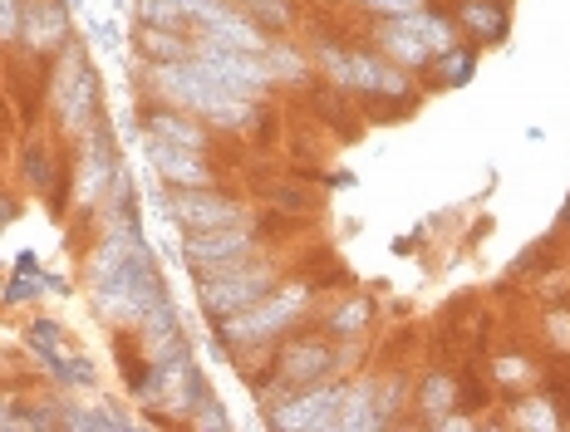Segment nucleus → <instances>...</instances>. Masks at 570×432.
Instances as JSON below:
<instances>
[{
	"label": "nucleus",
	"mask_w": 570,
	"mask_h": 432,
	"mask_svg": "<svg viewBox=\"0 0 570 432\" xmlns=\"http://www.w3.org/2000/svg\"><path fill=\"white\" fill-rule=\"evenodd\" d=\"M153 79H158V89L168 94L173 104H183L187 114L212 118V124L242 128L246 118H252L246 94H236V89H227V84H217L212 75H202V65L193 55H187V59H168V65H153Z\"/></svg>",
	"instance_id": "nucleus-1"
},
{
	"label": "nucleus",
	"mask_w": 570,
	"mask_h": 432,
	"mask_svg": "<svg viewBox=\"0 0 570 432\" xmlns=\"http://www.w3.org/2000/svg\"><path fill=\"white\" fill-rule=\"evenodd\" d=\"M276 285V271L271 266H236V271H222V275H207L202 281V310L212 320H232L242 310H252L256 300L271 295Z\"/></svg>",
	"instance_id": "nucleus-2"
},
{
	"label": "nucleus",
	"mask_w": 570,
	"mask_h": 432,
	"mask_svg": "<svg viewBox=\"0 0 570 432\" xmlns=\"http://www.w3.org/2000/svg\"><path fill=\"white\" fill-rule=\"evenodd\" d=\"M193 59L202 65V75H212L217 84H227V89L246 94V99H256L261 89L271 84V65L252 50H232V45H217V40H202Z\"/></svg>",
	"instance_id": "nucleus-3"
},
{
	"label": "nucleus",
	"mask_w": 570,
	"mask_h": 432,
	"mask_svg": "<svg viewBox=\"0 0 570 432\" xmlns=\"http://www.w3.org/2000/svg\"><path fill=\"white\" fill-rule=\"evenodd\" d=\"M252 242H256V232L246 222L242 226H217V232H193L187 236V261H193V271L207 281V275L246 266Z\"/></svg>",
	"instance_id": "nucleus-4"
},
{
	"label": "nucleus",
	"mask_w": 570,
	"mask_h": 432,
	"mask_svg": "<svg viewBox=\"0 0 570 432\" xmlns=\"http://www.w3.org/2000/svg\"><path fill=\"white\" fill-rule=\"evenodd\" d=\"M320 65H325L340 84H350V89H370V94H403L409 89V75L379 55L335 50V45H330V50H320Z\"/></svg>",
	"instance_id": "nucleus-5"
},
{
	"label": "nucleus",
	"mask_w": 570,
	"mask_h": 432,
	"mask_svg": "<svg viewBox=\"0 0 570 432\" xmlns=\"http://www.w3.org/2000/svg\"><path fill=\"white\" fill-rule=\"evenodd\" d=\"M301 310H305V291H281V295L256 300L252 310H242V315H232L222 324H227V340H236V344H266L271 334H281Z\"/></svg>",
	"instance_id": "nucleus-6"
},
{
	"label": "nucleus",
	"mask_w": 570,
	"mask_h": 432,
	"mask_svg": "<svg viewBox=\"0 0 570 432\" xmlns=\"http://www.w3.org/2000/svg\"><path fill=\"white\" fill-rule=\"evenodd\" d=\"M163 212H173L187 232H217V226H242L246 207L212 187H183L173 202H163Z\"/></svg>",
	"instance_id": "nucleus-7"
},
{
	"label": "nucleus",
	"mask_w": 570,
	"mask_h": 432,
	"mask_svg": "<svg viewBox=\"0 0 570 432\" xmlns=\"http://www.w3.org/2000/svg\"><path fill=\"white\" fill-rule=\"evenodd\" d=\"M202 40H217V45H232V50H252L261 55L266 50V35H261V26L246 10H232L227 0L222 6H212V10H202Z\"/></svg>",
	"instance_id": "nucleus-8"
},
{
	"label": "nucleus",
	"mask_w": 570,
	"mask_h": 432,
	"mask_svg": "<svg viewBox=\"0 0 570 432\" xmlns=\"http://www.w3.org/2000/svg\"><path fill=\"white\" fill-rule=\"evenodd\" d=\"M148 158H153V167H158L163 183H173V187H212V167L202 163L197 148H177V143H163V138L148 134Z\"/></svg>",
	"instance_id": "nucleus-9"
},
{
	"label": "nucleus",
	"mask_w": 570,
	"mask_h": 432,
	"mask_svg": "<svg viewBox=\"0 0 570 432\" xmlns=\"http://www.w3.org/2000/svg\"><path fill=\"white\" fill-rule=\"evenodd\" d=\"M340 408H344V389H315L295 403H281L276 428H340Z\"/></svg>",
	"instance_id": "nucleus-10"
},
{
	"label": "nucleus",
	"mask_w": 570,
	"mask_h": 432,
	"mask_svg": "<svg viewBox=\"0 0 570 432\" xmlns=\"http://www.w3.org/2000/svg\"><path fill=\"white\" fill-rule=\"evenodd\" d=\"M330 369V350L325 344H291L281 359V383H315Z\"/></svg>",
	"instance_id": "nucleus-11"
},
{
	"label": "nucleus",
	"mask_w": 570,
	"mask_h": 432,
	"mask_svg": "<svg viewBox=\"0 0 570 432\" xmlns=\"http://www.w3.org/2000/svg\"><path fill=\"white\" fill-rule=\"evenodd\" d=\"M148 134L163 138V143H177V148H197V153H202V143H207V134L197 128V118L173 114V108H158V114L148 118Z\"/></svg>",
	"instance_id": "nucleus-12"
},
{
	"label": "nucleus",
	"mask_w": 570,
	"mask_h": 432,
	"mask_svg": "<svg viewBox=\"0 0 570 432\" xmlns=\"http://www.w3.org/2000/svg\"><path fill=\"white\" fill-rule=\"evenodd\" d=\"M379 40H384L389 59H394V65H403V69H419L423 59H428V45H423L409 26H403V20H389V26H379Z\"/></svg>",
	"instance_id": "nucleus-13"
},
{
	"label": "nucleus",
	"mask_w": 570,
	"mask_h": 432,
	"mask_svg": "<svg viewBox=\"0 0 570 432\" xmlns=\"http://www.w3.org/2000/svg\"><path fill=\"white\" fill-rule=\"evenodd\" d=\"M26 40L35 45V50H50V45L65 35V6L59 0H40V6L26 10Z\"/></svg>",
	"instance_id": "nucleus-14"
},
{
	"label": "nucleus",
	"mask_w": 570,
	"mask_h": 432,
	"mask_svg": "<svg viewBox=\"0 0 570 432\" xmlns=\"http://www.w3.org/2000/svg\"><path fill=\"white\" fill-rule=\"evenodd\" d=\"M399 20L428 45V55L453 50V20H448V16H428V10H413V16H399Z\"/></svg>",
	"instance_id": "nucleus-15"
},
{
	"label": "nucleus",
	"mask_w": 570,
	"mask_h": 432,
	"mask_svg": "<svg viewBox=\"0 0 570 432\" xmlns=\"http://www.w3.org/2000/svg\"><path fill=\"white\" fill-rule=\"evenodd\" d=\"M462 26H468L472 35H482V40H502L507 10L497 6V0H468V6H462Z\"/></svg>",
	"instance_id": "nucleus-16"
},
{
	"label": "nucleus",
	"mask_w": 570,
	"mask_h": 432,
	"mask_svg": "<svg viewBox=\"0 0 570 432\" xmlns=\"http://www.w3.org/2000/svg\"><path fill=\"white\" fill-rule=\"evenodd\" d=\"M142 50L153 65H168V59H187V40L177 35V26H142Z\"/></svg>",
	"instance_id": "nucleus-17"
},
{
	"label": "nucleus",
	"mask_w": 570,
	"mask_h": 432,
	"mask_svg": "<svg viewBox=\"0 0 570 432\" xmlns=\"http://www.w3.org/2000/svg\"><path fill=\"white\" fill-rule=\"evenodd\" d=\"M384 423V413L374 408L370 389H344V408H340V428H379Z\"/></svg>",
	"instance_id": "nucleus-18"
},
{
	"label": "nucleus",
	"mask_w": 570,
	"mask_h": 432,
	"mask_svg": "<svg viewBox=\"0 0 570 432\" xmlns=\"http://www.w3.org/2000/svg\"><path fill=\"white\" fill-rule=\"evenodd\" d=\"M138 20L142 26H183L187 10L183 0H138Z\"/></svg>",
	"instance_id": "nucleus-19"
},
{
	"label": "nucleus",
	"mask_w": 570,
	"mask_h": 432,
	"mask_svg": "<svg viewBox=\"0 0 570 432\" xmlns=\"http://www.w3.org/2000/svg\"><path fill=\"white\" fill-rule=\"evenodd\" d=\"M242 10L256 26H271V30L291 26V0H242Z\"/></svg>",
	"instance_id": "nucleus-20"
},
{
	"label": "nucleus",
	"mask_w": 570,
	"mask_h": 432,
	"mask_svg": "<svg viewBox=\"0 0 570 432\" xmlns=\"http://www.w3.org/2000/svg\"><path fill=\"white\" fill-rule=\"evenodd\" d=\"M472 65H478V55L458 50V45H453V50H443V69H438V79H443V84H468L472 79Z\"/></svg>",
	"instance_id": "nucleus-21"
},
{
	"label": "nucleus",
	"mask_w": 570,
	"mask_h": 432,
	"mask_svg": "<svg viewBox=\"0 0 570 432\" xmlns=\"http://www.w3.org/2000/svg\"><path fill=\"white\" fill-rule=\"evenodd\" d=\"M370 324V300H354V305H344L340 315H330V334H354Z\"/></svg>",
	"instance_id": "nucleus-22"
},
{
	"label": "nucleus",
	"mask_w": 570,
	"mask_h": 432,
	"mask_svg": "<svg viewBox=\"0 0 570 432\" xmlns=\"http://www.w3.org/2000/svg\"><path fill=\"white\" fill-rule=\"evenodd\" d=\"M266 65H271V79H305V59L295 50H271Z\"/></svg>",
	"instance_id": "nucleus-23"
},
{
	"label": "nucleus",
	"mask_w": 570,
	"mask_h": 432,
	"mask_svg": "<svg viewBox=\"0 0 570 432\" xmlns=\"http://www.w3.org/2000/svg\"><path fill=\"white\" fill-rule=\"evenodd\" d=\"M50 369H55V374L59 379H65V383H94V369L85 364V359H50Z\"/></svg>",
	"instance_id": "nucleus-24"
},
{
	"label": "nucleus",
	"mask_w": 570,
	"mask_h": 432,
	"mask_svg": "<svg viewBox=\"0 0 570 432\" xmlns=\"http://www.w3.org/2000/svg\"><path fill=\"white\" fill-rule=\"evenodd\" d=\"M20 26H26V10H20V0H0V40H16Z\"/></svg>",
	"instance_id": "nucleus-25"
},
{
	"label": "nucleus",
	"mask_w": 570,
	"mask_h": 432,
	"mask_svg": "<svg viewBox=\"0 0 570 432\" xmlns=\"http://www.w3.org/2000/svg\"><path fill=\"white\" fill-rule=\"evenodd\" d=\"M370 10H379V16H413V10H423V0H364Z\"/></svg>",
	"instance_id": "nucleus-26"
},
{
	"label": "nucleus",
	"mask_w": 570,
	"mask_h": 432,
	"mask_svg": "<svg viewBox=\"0 0 570 432\" xmlns=\"http://www.w3.org/2000/svg\"><path fill=\"white\" fill-rule=\"evenodd\" d=\"M55 340H59V330H55V324H45V320L30 330V344H35V350H40V354H50V359L59 354V350H55Z\"/></svg>",
	"instance_id": "nucleus-27"
},
{
	"label": "nucleus",
	"mask_w": 570,
	"mask_h": 432,
	"mask_svg": "<svg viewBox=\"0 0 570 432\" xmlns=\"http://www.w3.org/2000/svg\"><path fill=\"white\" fill-rule=\"evenodd\" d=\"M75 428H128V418H118V413H79Z\"/></svg>",
	"instance_id": "nucleus-28"
},
{
	"label": "nucleus",
	"mask_w": 570,
	"mask_h": 432,
	"mask_svg": "<svg viewBox=\"0 0 570 432\" xmlns=\"http://www.w3.org/2000/svg\"><path fill=\"white\" fill-rule=\"evenodd\" d=\"M26 173H30L35 187H45V148H40V143H35V148L26 153Z\"/></svg>",
	"instance_id": "nucleus-29"
},
{
	"label": "nucleus",
	"mask_w": 570,
	"mask_h": 432,
	"mask_svg": "<svg viewBox=\"0 0 570 432\" xmlns=\"http://www.w3.org/2000/svg\"><path fill=\"white\" fill-rule=\"evenodd\" d=\"M197 413H202V423H207V428H227V418H222V403L197 399Z\"/></svg>",
	"instance_id": "nucleus-30"
},
{
	"label": "nucleus",
	"mask_w": 570,
	"mask_h": 432,
	"mask_svg": "<svg viewBox=\"0 0 570 432\" xmlns=\"http://www.w3.org/2000/svg\"><path fill=\"white\" fill-rule=\"evenodd\" d=\"M438 403L448 408V383H443V379H433V383H428V408H433V413H438Z\"/></svg>",
	"instance_id": "nucleus-31"
},
{
	"label": "nucleus",
	"mask_w": 570,
	"mask_h": 432,
	"mask_svg": "<svg viewBox=\"0 0 570 432\" xmlns=\"http://www.w3.org/2000/svg\"><path fill=\"white\" fill-rule=\"evenodd\" d=\"M16 271H20V275H35V271H40V261H35V251H20Z\"/></svg>",
	"instance_id": "nucleus-32"
}]
</instances>
